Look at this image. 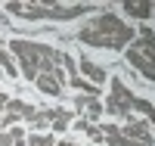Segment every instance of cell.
Listing matches in <instances>:
<instances>
[{
	"label": "cell",
	"mask_w": 155,
	"mask_h": 146,
	"mask_svg": "<svg viewBox=\"0 0 155 146\" xmlns=\"http://www.w3.org/2000/svg\"><path fill=\"white\" fill-rule=\"evenodd\" d=\"M87 28H93V31H99V34H106L109 41H115V47H118V50H124V47L137 37V31H134L127 22H121L115 12H102V16L90 19V22H87Z\"/></svg>",
	"instance_id": "obj_1"
},
{
	"label": "cell",
	"mask_w": 155,
	"mask_h": 146,
	"mask_svg": "<svg viewBox=\"0 0 155 146\" xmlns=\"http://www.w3.org/2000/svg\"><path fill=\"white\" fill-rule=\"evenodd\" d=\"M9 50L19 56V69H22V75L28 78V81H34V78H37V65H41V50H44V44L12 41V44H9Z\"/></svg>",
	"instance_id": "obj_2"
},
{
	"label": "cell",
	"mask_w": 155,
	"mask_h": 146,
	"mask_svg": "<svg viewBox=\"0 0 155 146\" xmlns=\"http://www.w3.org/2000/svg\"><path fill=\"white\" fill-rule=\"evenodd\" d=\"M106 112L118 115V118H130V112H134V93L124 87V81H118V78H112V93L106 100Z\"/></svg>",
	"instance_id": "obj_3"
},
{
	"label": "cell",
	"mask_w": 155,
	"mask_h": 146,
	"mask_svg": "<svg viewBox=\"0 0 155 146\" xmlns=\"http://www.w3.org/2000/svg\"><path fill=\"white\" fill-rule=\"evenodd\" d=\"M121 134L130 140L134 146H155V140L149 134V121H143V118H130V121L121 127Z\"/></svg>",
	"instance_id": "obj_4"
},
{
	"label": "cell",
	"mask_w": 155,
	"mask_h": 146,
	"mask_svg": "<svg viewBox=\"0 0 155 146\" xmlns=\"http://www.w3.org/2000/svg\"><path fill=\"white\" fill-rule=\"evenodd\" d=\"M124 56H127V62H130L134 69H137L140 75L146 78V81H155V62H152V59L146 56V53H140V50H137V47L130 44V47H127V53H124Z\"/></svg>",
	"instance_id": "obj_5"
},
{
	"label": "cell",
	"mask_w": 155,
	"mask_h": 146,
	"mask_svg": "<svg viewBox=\"0 0 155 146\" xmlns=\"http://www.w3.org/2000/svg\"><path fill=\"white\" fill-rule=\"evenodd\" d=\"M78 69H81V75H84V78H90V84H96V87L106 81V69H102V65H96V62H90L87 56H81Z\"/></svg>",
	"instance_id": "obj_6"
},
{
	"label": "cell",
	"mask_w": 155,
	"mask_h": 146,
	"mask_svg": "<svg viewBox=\"0 0 155 146\" xmlns=\"http://www.w3.org/2000/svg\"><path fill=\"white\" fill-rule=\"evenodd\" d=\"M140 53H146V56L155 62V31L152 28H140V34H137V44H134Z\"/></svg>",
	"instance_id": "obj_7"
},
{
	"label": "cell",
	"mask_w": 155,
	"mask_h": 146,
	"mask_svg": "<svg viewBox=\"0 0 155 146\" xmlns=\"http://www.w3.org/2000/svg\"><path fill=\"white\" fill-rule=\"evenodd\" d=\"M44 118L53 124V131H59V134L71 124V112H65V109H47V112H44Z\"/></svg>",
	"instance_id": "obj_8"
},
{
	"label": "cell",
	"mask_w": 155,
	"mask_h": 146,
	"mask_svg": "<svg viewBox=\"0 0 155 146\" xmlns=\"http://www.w3.org/2000/svg\"><path fill=\"white\" fill-rule=\"evenodd\" d=\"M6 115L28 118V121H31V118L37 115V109H34V106H28V103H22V100H9V103H6Z\"/></svg>",
	"instance_id": "obj_9"
},
{
	"label": "cell",
	"mask_w": 155,
	"mask_h": 146,
	"mask_svg": "<svg viewBox=\"0 0 155 146\" xmlns=\"http://www.w3.org/2000/svg\"><path fill=\"white\" fill-rule=\"evenodd\" d=\"M34 84L44 90V93H50V97H59L62 93V84L56 81V75H37L34 78Z\"/></svg>",
	"instance_id": "obj_10"
},
{
	"label": "cell",
	"mask_w": 155,
	"mask_h": 146,
	"mask_svg": "<svg viewBox=\"0 0 155 146\" xmlns=\"http://www.w3.org/2000/svg\"><path fill=\"white\" fill-rule=\"evenodd\" d=\"M152 9H155L152 3H134V0H127V3H124V12H127L130 19H149Z\"/></svg>",
	"instance_id": "obj_11"
},
{
	"label": "cell",
	"mask_w": 155,
	"mask_h": 146,
	"mask_svg": "<svg viewBox=\"0 0 155 146\" xmlns=\"http://www.w3.org/2000/svg\"><path fill=\"white\" fill-rule=\"evenodd\" d=\"M68 84H71L74 90H81L84 97H90V100H96V93H99V87H96V84H90V81H84L81 75H74V78H68Z\"/></svg>",
	"instance_id": "obj_12"
},
{
	"label": "cell",
	"mask_w": 155,
	"mask_h": 146,
	"mask_svg": "<svg viewBox=\"0 0 155 146\" xmlns=\"http://www.w3.org/2000/svg\"><path fill=\"white\" fill-rule=\"evenodd\" d=\"M74 127H78V131H84V134H90L93 146H102V131H99L96 124H90V121H84V118H78V121H74Z\"/></svg>",
	"instance_id": "obj_13"
},
{
	"label": "cell",
	"mask_w": 155,
	"mask_h": 146,
	"mask_svg": "<svg viewBox=\"0 0 155 146\" xmlns=\"http://www.w3.org/2000/svg\"><path fill=\"white\" fill-rule=\"evenodd\" d=\"M28 146H56V140L50 134H31L28 137Z\"/></svg>",
	"instance_id": "obj_14"
},
{
	"label": "cell",
	"mask_w": 155,
	"mask_h": 146,
	"mask_svg": "<svg viewBox=\"0 0 155 146\" xmlns=\"http://www.w3.org/2000/svg\"><path fill=\"white\" fill-rule=\"evenodd\" d=\"M134 109H137V112H143V115H149V112L155 109V106H152L149 100H140V97H134Z\"/></svg>",
	"instance_id": "obj_15"
},
{
	"label": "cell",
	"mask_w": 155,
	"mask_h": 146,
	"mask_svg": "<svg viewBox=\"0 0 155 146\" xmlns=\"http://www.w3.org/2000/svg\"><path fill=\"white\" fill-rule=\"evenodd\" d=\"M84 109H87V115H90V118H99V115H102V106H99L96 100H87Z\"/></svg>",
	"instance_id": "obj_16"
},
{
	"label": "cell",
	"mask_w": 155,
	"mask_h": 146,
	"mask_svg": "<svg viewBox=\"0 0 155 146\" xmlns=\"http://www.w3.org/2000/svg\"><path fill=\"white\" fill-rule=\"evenodd\" d=\"M59 65H65V69H68V72H71V78H74V75H78V62H74V59H71V56H65V53H62V62H59Z\"/></svg>",
	"instance_id": "obj_17"
},
{
	"label": "cell",
	"mask_w": 155,
	"mask_h": 146,
	"mask_svg": "<svg viewBox=\"0 0 155 146\" xmlns=\"http://www.w3.org/2000/svg\"><path fill=\"white\" fill-rule=\"evenodd\" d=\"M9 137H12V140H25V131H22L19 124H12V127H9Z\"/></svg>",
	"instance_id": "obj_18"
},
{
	"label": "cell",
	"mask_w": 155,
	"mask_h": 146,
	"mask_svg": "<svg viewBox=\"0 0 155 146\" xmlns=\"http://www.w3.org/2000/svg\"><path fill=\"white\" fill-rule=\"evenodd\" d=\"M0 146H12V137H9V131H0Z\"/></svg>",
	"instance_id": "obj_19"
},
{
	"label": "cell",
	"mask_w": 155,
	"mask_h": 146,
	"mask_svg": "<svg viewBox=\"0 0 155 146\" xmlns=\"http://www.w3.org/2000/svg\"><path fill=\"white\" fill-rule=\"evenodd\" d=\"M6 103H9V97H6V93H0V109H6Z\"/></svg>",
	"instance_id": "obj_20"
},
{
	"label": "cell",
	"mask_w": 155,
	"mask_h": 146,
	"mask_svg": "<svg viewBox=\"0 0 155 146\" xmlns=\"http://www.w3.org/2000/svg\"><path fill=\"white\" fill-rule=\"evenodd\" d=\"M12 146H28V143H25V140H12Z\"/></svg>",
	"instance_id": "obj_21"
},
{
	"label": "cell",
	"mask_w": 155,
	"mask_h": 146,
	"mask_svg": "<svg viewBox=\"0 0 155 146\" xmlns=\"http://www.w3.org/2000/svg\"><path fill=\"white\" fill-rule=\"evenodd\" d=\"M149 121H152V124H155V109H152V112H149Z\"/></svg>",
	"instance_id": "obj_22"
},
{
	"label": "cell",
	"mask_w": 155,
	"mask_h": 146,
	"mask_svg": "<svg viewBox=\"0 0 155 146\" xmlns=\"http://www.w3.org/2000/svg\"><path fill=\"white\" fill-rule=\"evenodd\" d=\"M56 146H71V143H65V140H62V143H56Z\"/></svg>",
	"instance_id": "obj_23"
},
{
	"label": "cell",
	"mask_w": 155,
	"mask_h": 146,
	"mask_svg": "<svg viewBox=\"0 0 155 146\" xmlns=\"http://www.w3.org/2000/svg\"><path fill=\"white\" fill-rule=\"evenodd\" d=\"M71 146H74V143H71Z\"/></svg>",
	"instance_id": "obj_24"
}]
</instances>
